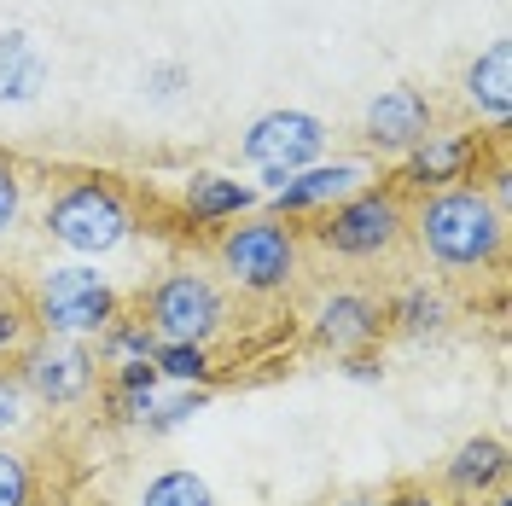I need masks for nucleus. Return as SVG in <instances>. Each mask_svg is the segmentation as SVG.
Segmentation results:
<instances>
[{"instance_id": "dca6fc26", "label": "nucleus", "mask_w": 512, "mask_h": 506, "mask_svg": "<svg viewBox=\"0 0 512 506\" xmlns=\"http://www.w3.org/2000/svg\"><path fill=\"white\" fill-rule=\"evenodd\" d=\"M53 88V59L30 30H0V111H18Z\"/></svg>"}, {"instance_id": "4468645a", "label": "nucleus", "mask_w": 512, "mask_h": 506, "mask_svg": "<svg viewBox=\"0 0 512 506\" xmlns=\"http://www.w3.org/2000/svg\"><path fill=\"white\" fill-rule=\"evenodd\" d=\"M251 210H262V187L256 181H239L227 169H192L181 181V216L192 227H216L222 233L227 222H239Z\"/></svg>"}, {"instance_id": "4be33fe9", "label": "nucleus", "mask_w": 512, "mask_h": 506, "mask_svg": "<svg viewBox=\"0 0 512 506\" xmlns=\"http://www.w3.org/2000/svg\"><path fill=\"white\" fill-rule=\"evenodd\" d=\"M192 88V64L187 59H152L140 70V94L146 105H175V99H187Z\"/></svg>"}, {"instance_id": "c85d7f7f", "label": "nucleus", "mask_w": 512, "mask_h": 506, "mask_svg": "<svg viewBox=\"0 0 512 506\" xmlns=\"http://www.w3.org/2000/svg\"><path fill=\"white\" fill-rule=\"evenodd\" d=\"M489 506H512V495H507V489H501V495H489Z\"/></svg>"}, {"instance_id": "9b49d317", "label": "nucleus", "mask_w": 512, "mask_h": 506, "mask_svg": "<svg viewBox=\"0 0 512 506\" xmlns=\"http://www.w3.org/2000/svg\"><path fill=\"white\" fill-rule=\"evenodd\" d=\"M431 128H437V99L414 82H390L361 105V146L379 158H408Z\"/></svg>"}, {"instance_id": "1a4fd4ad", "label": "nucleus", "mask_w": 512, "mask_h": 506, "mask_svg": "<svg viewBox=\"0 0 512 506\" xmlns=\"http://www.w3.org/2000/svg\"><path fill=\"white\" fill-rule=\"evenodd\" d=\"M373 181H379L373 158L326 152V158H315L309 169H297V175H286L280 187L262 192V210H274V216H286V222H303V216H320V210H332L338 198L373 187Z\"/></svg>"}, {"instance_id": "f8f14e48", "label": "nucleus", "mask_w": 512, "mask_h": 506, "mask_svg": "<svg viewBox=\"0 0 512 506\" xmlns=\"http://www.w3.org/2000/svg\"><path fill=\"white\" fill-rule=\"evenodd\" d=\"M309 338L326 355H361V349H379L384 332V297L361 291V285H332L309 315Z\"/></svg>"}, {"instance_id": "39448f33", "label": "nucleus", "mask_w": 512, "mask_h": 506, "mask_svg": "<svg viewBox=\"0 0 512 506\" xmlns=\"http://www.w3.org/2000/svg\"><path fill=\"white\" fill-rule=\"evenodd\" d=\"M402 239H408V192L390 187L384 175L320 210L315 227H303V245H320L338 262H384L402 251Z\"/></svg>"}, {"instance_id": "aec40b11", "label": "nucleus", "mask_w": 512, "mask_h": 506, "mask_svg": "<svg viewBox=\"0 0 512 506\" xmlns=\"http://www.w3.org/2000/svg\"><path fill=\"white\" fill-rule=\"evenodd\" d=\"M152 367H158L163 384H204V390L222 384V367H216V349L210 344H158Z\"/></svg>"}, {"instance_id": "2eb2a0df", "label": "nucleus", "mask_w": 512, "mask_h": 506, "mask_svg": "<svg viewBox=\"0 0 512 506\" xmlns=\"http://www.w3.org/2000/svg\"><path fill=\"white\" fill-rule=\"evenodd\" d=\"M460 99L472 105V117L489 123V134H507V123H512V41L507 35H495L483 53L466 59V70H460Z\"/></svg>"}, {"instance_id": "9d476101", "label": "nucleus", "mask_w": 512, "mask_h": 506, "mask_svg": "<svg viewBox=\"0 0 512 506\" xmlns=\"http://www.w3.org/2000/svg\"><path fill=\"white\" fill-rule=\"evenodd\" d=\"M478 175H483L478 128H431L408 158H396L390 187H402L408 198H425V192L460 187V181H478Z\"/></svg>"}, {"instance_id": "6e6552de", "label": "nucleus", "mask_w": 512, "mask_h": 506, "mask_svg": "<svg viewBox=\"0 0 512 506\" xmlns=\"http://www.w3.org/2000/svg\"><path fill=\"white\" fill-rule=\"evenodd\" d=\"M12 373L30 390L35 408H53V413L88 408L99 396V379H105L94 361V344H82V338H41V332L12 355Z\"/></svg>"}, {"instance_id": "bb28decb", "label": "nucleus", "mask_w": 512, "mask_h": 506, "mask_svg": "<svg viewBox=\"0 0 512 506\" xmlns=\"http://www.w3.org/2000/svg\"><path fill=\"white\" fill-rule=\"evenodd\" d=\"M384 506H448V501L431 495V489H396V495H384Z\"/></svg>"}, {"instance_id": "ddd939ff", "label": "nucleus", "mask_w": 512, "mask_h": 506, "mask_svg": "<svg viewBox=\"0 0 512 506\" xmlns=\"http://www.w3.org/2000/svg\"><path fill=\"white\" fill-rule=\"evenodd\" d=\"M507 472H512L507 437H495V431H472V437L443 460V489L454 495V501H489V495L507 489Z\"/></svg>"}, {"instance_id": "393cba45", "label": "nucleus", "mask_w": 512, "mask_h": 506, "mask_svg": "<svg viewBox=\"0 0 512 506\" xmlns=\"http://www.w3.org/2000/svg\"><path fill=\"white\" fill-rule=\"evenodd\" d=\"M30 210V181H24V163L0 152V239H12L18 222Z\"/></svg>"}, {"instance_id": "b1692460", "label": "nucleus", "mask_w": 512, "mask_h": 506, "mask_svg": "<svg viewBox=\"0 0 512 506\" xmlns=\"http://www.w3.org/2000/svg\"><path fill=\"white\" fill-rule=\"evenodd\" d=\"M30 338H35V320H30L24 291L18 285H0V361H12Z\"/></svg>"}, {"instance_id": "f257e3e1", "label": "nucleus", "mask_w": 512, "mask_h": 506, "mask_svg": "<svg viewBox=\"0 0 512 506\" xmlns=\"http://www.w3.org/2000/svg\"><path fill=\"white\" fill-rule=\"evenodd\" d=\"M408 239L437 274H495L507 262V204H495L478 181L408 198Z\"/></svg>"}, {"instance_id": "423d86ee", "label": "nucleus", "mask_w": 512, "mask_h": 506, "mask_svg": "<svg viewBox=\"0 0 512 506\" xmlns=\"http://www.w3.org/2000/svg\"><path fill=\"white\" fill-rule=\"evenodd\" d=\"M134 315L152 326L158 344H216L233 326V303H227V285L216 274H204L192 262H175L140 291Z\"/></svg>"}, {"instance_id": "6ab92c4d", "label": "nucleus", "mask_w": 512, "mask_h": 506, "mask_svg": "<svg viewBox=\"0 0 512 506\" xmlns=\"http://www.w3.org/2000/svg\"><path fill=\"white\" fill-rule=\"evenodd\" d=\"M134 506H222L216 501V489H210V477L192 472V466H163L140 483V495Z\"/></svg>"}, {"instance_id": "0eeeda50", "label": "nucleus", "mask_w": 512, "mask_h": 506, "mask_svg": "<svg viewBox=\"0 0 512 506\" xmlns=\"http://www.w3.org/2000/svg\"><path fill=\"white\" fill-rule=\"evenodd\" d=\"M326 152H332V128H326V117L303 111V105H274V111L251 117L245 134H239V163L256 175L262 192L280 187L297 169H309Z\"/></svg>"}, {"instance_id": "20e7f679", "label": "nucleus", "mask_w": 512, "mask_h": 506, "mask_svg": "<svg viewBox=\"0 0 512 506\" xmlns=\"http://www.w3.org/2000/svg\"><path fill=\"white\" fill-rule=\"evenodd\" d=\"M24 303L41 338H82V344H94L123 315V291L111 285V274H99V262H70V256L35 274Z\"/></svg>"}, {"instance_id": "f03ea898", "label": "nucleus", "mask_w": 512, "mask_h": 506, "mask_svg": "<svg viewBox=\"0 0 512 506\" xmlns=\"http://www.w3.org/2000/svg\"><path fill=\"white\" fill-rule=\"evenodd\" d=\"M134 233H140V210L117 175L82 169V175L53 181L41 198V239L70 262H105V256L128 251Z\"/></svg>"}, {"instance_id": "f3484780", "label": "nucleus", "mask_w": 512, "mask_h": 506, "mask_svg": "<svg viewBox=\"0 0 512 506\" xmlns=\"http://www.w3.org/2000/svg\"><path fill=\"white\" fill-rule=\"evenodd\" d=\"M448 320H454V303H448L443 285L408 280V285H396V291L384 297V332H396V338H408V344L443 338Z\"/></svg>"}, {"instance_id": "a211bd4d", "label": "nucleus", "mask_w": 512, "mask_h": 506, "mask_svg": "<svg viewBox=\"0 0 512 506\" xmlns=\"http://www.w3.org/2000/svg\"><path fill=\"white\" fill-rule=\"evenodd\" d=\"M158 355V338H152V326L134 315V309H123V315L111 320L105 332L94 338V361L99 373H117V367H140V361H152Z\"/></svg>"}, {"instance_id": "7ed1b4c3", "label": "nucleus", "mask_w": 512, "mask_h": 506, "mask_svg": "<svg viewBox=\"0 0 512 506\" xmlns=\"http://www.w3.org/2000/svg\"><path fill=\"white\" fill-rule=\"evenodd\" d=\"M210 256H216V274L239 297L274 303L303 280V227L274 216V210H251V216H239L216 233Z\"/></svg>"}, {"instance_id": "a878e982", "label": "nucleus", "mask_w": 512, "mask_h": 506, "mask_svg": "<svg viewBox=\"0 0 512 506\" xmlns=\"http://www.w3.org/2000/svg\"><path fill=\"white\" fill-rule=\"evenodd\" d=\"M338 373L350 384H384V355L379 349H361V355H338Z\"/></svg>"}, {"instance_id": "5701e85b", "label": "nucleus", "mask_w": 512, "mask_h": 506, "mask_svg": "<svg viewBox=\"0 0 512 506\" xmlns=\"http://www.w3.org/2000/svg\"><path fill=\"white\" fill-rule=\"evenodd\" d=\"M35 402H30V390L18 384V373L12 367H0V443H18L24 431L35 425Z\"/></svg>"}, {"instance_id": "412c9836", "label": "nucleus", "mask_w": 512, "mask_h": 506, "mask_svg": "<svg viewBox=\"0 0 512 506\" xmlns=\"http://www.w3.org/2000/svg\"><path fill=\"white\" fill-rule=\"evenodd\" d=\"M41 501V472L24 448L0 443V506H35Z\"/></svg>"}, {"instance_id": "cd10ccee", "label": "nucleus", "mask_w": 512, "mask_h": 506, "mask_svg": "<svg viewBox=\"0 0 512 506\" xmlns=\"http://www.w3.org/2000/svg\"><path fill=\"white\" fill-rule=\"evenodd\" d=\"M332 506H384V495H344V501H332Z\"/></svg>"}]
</instances>
